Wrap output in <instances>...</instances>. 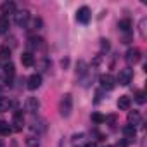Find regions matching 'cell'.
Returning a JSON list of instances; mask_svg holds the SVG:
<instances>
[{
	"label": "cell",
	"instance_id": "1",
	"mask_svg": "<svg viewBox=\"0 0 147 147\" xmlns=\"http://www.w3.org/2000/svg\"><path fill=\"white\" fill-rule=\"evenodd\" d=\"M73 111V95L71 94H64L59 100V113L62 118H67Z\"/></svg>",
	"mask_w": 147,
	"mask_h": 147
},
{
	"label": "cell",
	"instance_id": "2",
	"mask_svg": "<svg viewBox=\"0 0 147 147\" xmlns=\"http://www.w3.org/2000/svg\"><path fill=\"white\" fill-rule=\"evenodd\" d=\"M131 80H133V69H131V67H123V69H119L118 78H116V83H119L121 87H126V85L131 83Z\"/></svg>",
	"mask_w": 147,
	"mask_h": 147
},
{
	"label": "cell",
	"instance_id": "3",
	"mask_svg": "<svg viewBox=\"0 0 147 147\" xmlns=\"http://www.w3.org/2000/svg\"><path fill=\"white\" fill-rule=\"evenodd\" d=\"M76 19H78V23H82V24H88L90 19H92L90 9H88V7H80L78 12H76Z\"/></svg>",
	"mask_w": 147,
	"mask_h": 147
},
{
	"label": "cell",
	"instance_id": "4",
	"mask_svg": "<svg viewBox=\"0 0 147 147\" xmlns=\"http://www.w3.org/2000/svg\"><path fill=\"white\" fill-rule=\"evenodd\" d=\"M14 21L18 26H26L30 21V12L28 11H16L14 12Z\"/></svg>",
	"mask_w": 147,
	"mask_h": 147
},
{
	"label": "cell",
	"instance_id": "5",
	"mask_svg": "<svg viewBox=\"0 0 147 147\" xmlns=\"http://www.w3.org/2000/svg\"><path fill=\"white\" fill-rule=\"evenodd\" d=\"M140 57H142V52L138 50V49H128L126 50V54H125V59L130 62V64H137L138 61H140Z\"/></svg>",
	"mask_w": 147,
	"mask_h": 147
},
{
	"label": "cell",
	"instance_id": "6",
	"mask_svg": "<svg viewBox=\"0 0 147 147\" xmlns=\"http://www.w3.org/2000/svg\"><path fill=\"white\" fill-rule=\"evenodd\" d=\"M99 83H100L102 88H106V90H113L114 85H116V80H114L113 75H102V76L99 78Z\"/></svg>",
	"mask_w": 147,
	"mask_h": 147
},
{
	"label": "cell",
	"instance_id": "7",
	"mask_svg": "<svg viewBox=\"0 0 147 147\" xmlns=\"http://www.w3.org/2000/svg\"><path fill=\"white\" fill-rule=\"evenodd\" d=\"M12 126V131H21L23 130V126H24V119H23V113L21 111H16L14 113V118H12V123H11Z\"/></svg>",
	"mask_w": 147,
	"mask_h": 147
},
{
	"label": "cell",
	"instance_id": "8",
	"mask_svg": "<svg viewBox=\"0 0 147 147\" xmlns=\"http://www.w3.org/2000/svg\"><path fill=\"white\" fill-rule=\"evenodd\" d=\"M24 109L28 111V113H36L38 109H40V100L36 99V97H28L26 99V102H24Z\"/></svg>",
	"mask_w": 147,
	"mask_h": 147
},
{
	"label": "cell",
	"instance_id": "9",
	"mask_svg": "<svg viewBox=\"0 0 147 147\" xmlns=\"http://www.w3.org/2000/svg\"><path fill=\"white\" fill-rule=\"evenodd\" d=\"M40 85H42V76L36 75V73L28 78V85H26V87H28L30 90H36V88H40Z\"/></svg>",
	"mask_w": 147,
	"mask_h": 147
},
{
	"label": "cell",
	"instance_id": "10",
	"mask_svg": "<svg viewBox=\"0 0 147 147\" xmlns=\"http://www.w3.org/2000/svg\"><path fill=\"white\" fill-rule=\"evenodd\" d=\"M130 107H131V99L128 95H121L118 99V109L119 111H130Z\"/></svg>",
	"mask_w": 147,
	"mask_h": 147
},
{
	"label": "cell",
	"instance_id": "11",
	"mask_svg": "<svg viewBox=\"0 0 147 147\" xmlns=\"http://www.w3.org/2000/svg\"><path fill=\"white\" fill-rule=\"evenodd\" d=\"M85 137H87L85 133H76V135H73L71 145H73V147H83V145L87 144V138H85Z\"/></svg>",
	"mask_w": 147,
	"mask_h": 147
},
{
	"label": "cell",
	"instance_id": "12",
	"mask_svg": "<svg viewBox=\"0 0 147 147\" xmlns=\"http://www.w3.org/2000/svg\"><path fill=\"white\" fill-rule=\"evenodd\" d=\"M142 123V116H140V113L138 111H133V113H130L128 114V125L130 126H137V125H140Z\"/></svg>",
	"mask_w": 147,
	"mask_h": 147
},
{
	"label": "cell",
	"instance_id": "13",
	"mask_svg": "<svg viewBox=\"0 0 147 147\" xmlns=\"http://www.w3.org/2000/svg\"><path fill=\"white\" fill-rule=\"evenodd\" d=\"M21 62H23V66L31 67V66L35 64V57H33V54H31V52H24V54L21 55Z\"/></svg>",
	"mask_w": 147,
	"mask_h": 147
},
{
	"label": "cell",
	"instance_id": "14",
	"mask_svg": "<svg viewBox=\"0 0 147 147\" xmlns=\"http://www.w3.org/2000/svg\"><path fill=\"white\" fill-rule=\"evenodd\" d=\"M0 11H2V14H14L16 12V4L14 2H4L2 7H0Z\"/></svg>",
	"mask_w": 147,
	"mask_h": 147
},
{
	"label": "cell",
	"instance_id": "15",
	"mask_svg": "<svg viewBox=\"0 0 147 147\" xmlns=\"http://www.w3.org/2000/svg\"><path fill=\"white\" fill-rule=\"evenodd\" d=\"M2 69H4V76H5V80L11 82L12 76H14V64H12V62H7Z\"/></svg>",
	"mask_w": 147,
	"mask_h": 147
},
{
	"label": "cell",
	"instance_id": "16",
	"mask_svg": "<svg viewBox=\"0 0 147 147\" xmlns=\"http://www.w3.org/2000/svg\"><path fill=\"white\" fill-rule=\"evenodd\" d=\"M123 135H125V138H126V140H131V138H135V135H137V130H135L133 126L126 125V126L123 128Z\"/></svg>",
	"mask_w": 147,
	"mask_h": 147
},
{
	"label": "cell",
	"instance_id": "17",
	"mask_svg": "<svg viewBox=\"0 0 147 147\" xmlns=\"http://www.w3.org/2000/svg\"><path fill=\"white\" fill-rule=\"evenodd\" d=\"M11 106H12L11 99H7V97H0V113H7V111L11 109Z\"/></svg>",
	"mask_w": 147,
	"mask_h": 147
},
{
	"label": "cell",
	"instance_id": "18",
	"mask_svg": "<svg viewBox=\"0 0 147 147\" xmlns=\"http://www.w3.org/2000/svg\"><path fill=\"white\" fill-rule=\"evenodd\" d=\"M11 131H12V128L7 121H0V135L7 137V135H11Z\"/></svg>",
	"mask_w": 147,
	"mask_h": 147
},
{
	"label": "cell",
	"instance_id": "19",
	"mask_svg": "<svg viewBox=\"0 0 147 147\" xmlns=\"http://www.w3.org/2000/svg\"><path fill=\"white\" fill-rule=\"evenodd\" d=\"M28 45H30L31 49H40V47L43 45V40L38 38V36H31V38L28 40Z\"/></svg>",
	"mask_w": 147,
	"mask_h": 147
},
{
	"label": "cell",
	"instance_id": "20",
	"mask_svg": "<svg viewBox=\"0 0 147 147\" xmlns=\"http://www.w3.org/2000/svg\"><path fill=\"white\" fill-rule=\"evenodd\" d=\"M28 23H30V28H28V30H40V28H42V24H43V21H42L40 18H35V19H30Z\"/></svg>",
	"mask_w": 147,
	"mask_h": 147
},
{
	"label": "cell",
	"instance_id": "21",
	"mask_svg": "<svg viewBox=\"0 0 147 147\" xmlns=\"http://www.w3.org/2000/svg\"><path fill=\"white\" fill-rule=\"evenodd\" d=\"M118 26H119L121 31H130V28H131V21H130V19H121Z\"/></svg>",
	"mask_w": 147,
	"mask_h": 147
},
{
	"label": "cell",
	"instance_id": "22",
	"mask_svg": "<svg viewBox=\"0 0 147 147\" xmlns=\"http://www.w3.org/2000/svg\"><path fill=\"white\" fill-rule=\"evenodd\" d=\"M92 121L97 123V125H102L106 121V116H102L100 113H92Z\"/></svg>",
	"mask_w": 147,
	"mask_h": 147
},
{
	"label": "cell",
	"instance_id": "23",
	"mask_svg": "<svg viewBox=\"0 0 147 147\" xmlns=\"http://www.w3.org/2000/svg\"><path fill=\"white\" fill-rule=\"evenodd\" d=\"M26 147H40V140L36 137H28L26 138Z\"/></svg>",
	"mask_w": 147,
	"mask_h": 147
},
{
	"label": "cell",
	"instance_id": "24",
	"mask_svg": "<svg viewBox=\"0 0 147 147\" xmlns=\"http://www.w3.org/2000/svg\"><path fill=\"white\" fill-rule=\"evenodd\" d=\"M9 57H11V49L9 47H0V59L7 61Z\"/></svg>",
	"mask_w": 147,
	"mask_h": 147
},
{
	"label": "cell",
	"instance_id": "25",
	"mask_svg": "<svg viewBox=\"0 0 147 147\" xmlns=\"http://www.w3.org/2000/svg\"><path fill=\"white\" fill-rule=\"evenodd\" d=\"M76 73H78L80 76L87 73V62H85V61H80V62H78V69H76Z\"/></svg>",
	"mask_w": 147,
	"mask_h": 147
},
{
	"label": "cell",
	"instance_id": "26",
	"mask_svg": "<svg viewBox=\"0 0 147 147\" xmlns=\"http://www.w3.org/2000/svg\"><path fill=\"white\" fill-rule=\"evenodd\" d=\"M7 28H9V23H7V19H5V18H0V35H2V33H5V31H7Z\"/></svg>",
	"mask_w": 147,
	"mask_h": 147
},
{
	"label": "cell",
	"instance_id": "27",
	"mask_svg": "<svg viewBox=\"0 0 147 147\" xmlns=\"http://www.w3.org/2000/svg\"><path fill=\"white\" fill-rule=\"evenodd\" d=\"M138 104H144L145 102V92H137V99H135Z\"/></svg>",
	"mask_w": 147,
	"mask_h": 147
},
{
	"label": "cell",
	"instance_id": "28",
	"mask_svg": "<svg viewBox=\"0 0 147 147\" xmlns=\"http://www.w3.org/2000/svg\"><path fill=\"white\" fill-rule=\"evenodd\" d=\"M145 21H147L145 18L140 21V36H142V38H145Z\"/></svg>",
	"mask_w": 147,
	"mask_h": 147
},
{
	"label": "cell",
	"instance_id": "29",
	"mask_svg": "<svg viewBox=\"0 0 147 147\" xmlns=\"http://www.w3.org/2000/svg\"><path fill=\"white\" fill-rule=\"evenodd\" d=\"M100 47H102V50H109V40H100Z\"/></svg>",
	"mask_w": 147,
	"mask_h": 147
},
{
	"label": "cell",
	"instance_id": "30",
	"mask_svg": "<svg viewBox=\"0 0 147 147\" xmlns=\"http://www.w3.org/2000/svg\"><path fill=\"white\" fill-rule=\"evenodd\" d=\"M83 147H97V145H95V144H94V142H87V144H85V145H83Z\"/></svg>",
	"mask_w": 147,
	"mask_h": 147
},
{
	"label": "cell",
	"instance_id": "31",
	"mask_svg": "<svg viewBox=\"0 0 147 147\" xmlns=\"http://www.w3.org/2000/svg\"><path fill=\"white\" fill-rule=\"evenodd\" d=\"M118 147H126V142H118Z\"/></svg>",
	"mask_w": 147,
	"mask_h": 147
},
{
	"label": "cell",
	"instance_id": "32",
	"mask_svg": "<svg viewBox=\"0 0 147 147\" xmlns=\"http://www.w3.org/2000/svg\"><path fill=\"white\" fill-rule=\"evenodd\" d=\"M0 147H5V144H4V142H2V140H0Z\"/></svg>",
	"mask_w": 147,
	"mask_h": 147
},
{
	"label": "cell",
	"instance_id": "33",
	"mask_svg": "<svg viewBox=\"0 0 147 147\" xmlns=\"http://www.w3.org/2000/svg\"><path fill=\"white\" fill-rule=\"evenodd\" d=\"M107 147H113V145H107Z\"/></svg>",
	"mask_w": 147,
	"mask_h": 147
}]
</instances>
